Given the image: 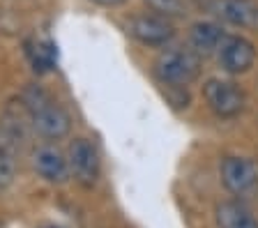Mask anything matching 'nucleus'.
I'll list each match as a JSON object with an SVG mask.
<instances>
[{
	"instance_id": "1",
	"label": "nucleus",
	"mask_w": 258,
	"mask_h": 228,
	"mask_svg": "<svg viewBox=\"0 0 258 228\" xmlns=\"http://www.w3.org/2000/svg\"><path fill=\"white\" fill-rule=\"evenodd\" d=\"M23 109H26V115L30 120L32 129L37 131L44 138H62V136L70 134L72 129V120L70 113L55 102L51 95L39 86H28L21 95Z\"/></svg>"
},
{
	"instance_id": "2",
	"label": "nucleus",
	"mask_w": 258,
	"mask_h": 228,
	"mask_svg": "<svg viewBox=\"0 0 258 228\" xmlns=\"http://www.w3.org/2000/svg\"><path fill=\"white\" fill-rule=\"evenodd\" d=\"M155 76L168 88H184L201 76V55L194 49L171 46L155 60Z\"/></svg>"
},
{
	"instance_id": "3",
	"label": "nucleus",
	"mask_w": 258,
	"mask_h": 228,
	"mask_svg": "<svg viewBox=\"0 0 258 228\" xmlns=\"http://www.w3.org/2000/svg\"><path fill=\"white\" fill-rule=\"evenodd\" d=\"M203 97L210 111L219 118H235L244 111V90L233 81H224V79H210L203 86Z\"/></svg>"
},
{
	"instance_id": "4",
	"label": "nucleus",
	"mask_w": 258,
	"mask_h": 228,
	"mask_svg": "<svg viewBox=\"0 0 258 228\" xmlns=\"http://www.w3.org/2000/svg\"><path fill=\"white\" fill-rule=\"evenodd\" d=\"M23 138V125L19 118L0 122V189L14 185L19 173V145Z\"/></svg>"
},
{
	"instance_id": "5",
	"label": "nucleus",
	"mask_w": 258,
	"mask_h": 228,
	"mask_svg": "<svg viewBox=\"0 0 258 228\" xmlns=\"http://www.w3.org/2000/svg\"><path fill=\"white\" fill-rule=\"evenodd\" d=\"M67 162H70L72 178L83 187H95L99 180L102 162H99V152L88 138H74L67 152Z\"/></svg>"
},
{
	"instance_id": "6",
	"label": "nucleus",
	"mask_w": 258,
	"mask_h": 228,
	"mask_svg": "<svg viewBox=\"0 0 258 228\" xmlns=\"http://www.w3.org/2000/svg\"><path fill=\"white\" fill-rule=\"evenodd\" d=\"M221 182L231 194L249 196L258 189V166L247 157H226L221 162Z\"/></svg>"
},
{
	"instance_id": "7",
	"label": "nucleus",
	"mask_w": 258,
	"mask_h": 228,
	"mask_svg": "<svg viewBox=\"0 0 258 228\" xmlns=\"http://www.w3.org/2000/svg\"><path fill=\"white\" fill-rule=\"evenodd\" d=\"M205 10L215 19L237 28H258L256 0H205Z\"/></svg>"
},
{
	"instance_id": "8",
	"label": "nucleus",
	"mask_w": 258,
	"mask_h": 228,
	"mask_svg": "<svg viewBox=\"0 0 258 228\" xmlns=\"http://www.w3.org/2000/svg\"><path fill=\"white\" fill-rule=\"evenodd\" d=\"M217 60H219L221 69L228 74H244L256 62V49L249 39L228 35L221 44V49L217 51Z\"/></svg>"
},
{
	"instance_id": "9",
	"label": "nucleus",
	"mask_w": 258,
	"mask_h": 228,
	"mask_svg": "<svg viewBox=\"0 0 258 228\" xmlns=\"http://www.w3.org/2000/svg\"><path fill=\"white\" fill-rule=\"evenodd\" d=\"M127 33L145 46H166L173 39L175 30L168 23V19L159 17V14H145V17H136L127 23Z\"/></svg>"
},
{
	"instance_id": "10",
	"label": "nucleus",
	"mask_w": 258,
	"mask_h": 228,
	"mask_svg": "<svg viewBox=\"0 0 258 228\" xmlns=\"http://www.w3.org/2000/svg\"><path fill=\"white\" fill-rule=\"evenodd\" d=\"M32 169L39 178L53 185H62L70 180V162L55 145H39L32 150Z\"/></svg>"
},
{
	"instance_id": "11",
	"label": "nucleus",
	"mask_w": 258,
	"mask_h": 228,
	"mask_svg": "<svg viewBox=\"0 0 258 228\" xmlns=\"http://www.w3.org/2000/svg\"><path fill=\"white\" fill-rule=\"evenodd\" d=\"M228 35L224 33V28L215 21H199L194 23L189 30V44L199 55H212L221 49V44Z\"/></svg>"
},
{
	"instance_id": "12",
	"label": "nucleus",
	"mask_w": 258,
	"mask_h": 228,
	"mask_svg": "<svg viewBox=\"0 0 258 228\" xmlns=\"http://www.w3.org/2000/svg\"><path fill=\"white\" fill-rule=\"evenodd\" d=\"M217 228H258V219L244 203L224 201L215 207Z\"/></svg>"
},
{
	"instance_id": "13",
	"label": "nucleus",
	"mask_w": 258,
	"mask_h": 228,
	"mask_svg": "<svg viewBox=\"0 0 258 228\" xmlns=\"http://www.w3.org/2000/svg\"><path fill=\"white\" fill-rule=\"evenodd\" d=\"M28 58H30L35 71H48L55 67V46L51 42H35L28 44Z\"/></svg>"
},
{
	"instance_id": "14",
	"label": "nucleus",
	"mask_w": 258,
	"mask_h": 228,
	"mask_svg": "<svg viewBox=\"0 0 258 228\" xmlns=\"http://www.w3.org/2000/svg\"><path fill=\"white\" fill-rule=\"evenodd\" d=\"M155 14L164 19H173V17H184L187 14V3L184 0H145Z\"/></svg>"
},
{
	"instance_id": "15",
	"label": "nucleus",
	"mask_w": 258,
	"mask_h": 228,
	"mask_svg": "<svg viewBox=\"0 0 258 228\" xmlns=\"http://www.w3.org/2000/svg\"><path fill=\"white\" fill-rule=\"evenodd\" d=\"M92 3H97V5H104V7H115V5H122V3H127V0H92Z\"/></svg>"
}]
</instances>
